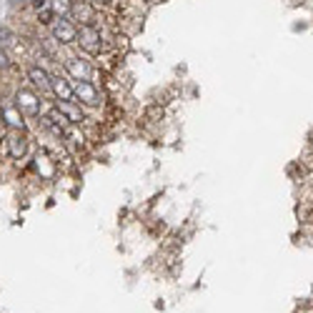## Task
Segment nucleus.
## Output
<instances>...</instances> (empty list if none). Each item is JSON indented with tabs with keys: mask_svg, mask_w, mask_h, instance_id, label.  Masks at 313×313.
<instances>
[{
	"mask_svg": "<svg viewBox=\"0 0 313 313\" xmlns=\"http://www.w3.org/2000/svg\"><path fill=\"white\" fill-rule=\"evenodd\" d=\"M0 123H3V108H0Z\"/></svg>",
	"mask_w": 313,
	"mask_h": 313,
	"instance_id": "obj_14",
	"label": "nucleus"
},
{
	"mask_svg": "<svg viewBox=\"0 0 313 313\" xmlns=\"http://www.w3.org/2000/svg\"><path fill=\"white\" fill-rule=\"evenodd\" d=\"M50 33L58 43H75L78 40V25L70 23L68 18H58L50 23Z\"/></svg>",
	"mask_w": 313,
	"mask_h": 313,
	"instance_id": "obj_2",
	"label": "nucleus"
},
{
	"mask_svg": "<svg viewBox=\"0 0 313 313\" xmlns=\"http://www.w3.org/2000/svg\"><path fill=\"white\" fill-rule=\"evenodd\" d=\"M48 3H50V10H53L55 15H60V18L70 15V8H73L70 0H48Z\"/></svg>",
	"mask_w": 313,
	"mask_h": 313,
	"instance_id": "obj_10",
	"label": "nucleus"
},
{
	"mask_svg": "<svg viewBox=\"0 0 313 313\" xmlns=\"http://www.w3.org/2000/svg\"><path fill=\"white\" fill-rule=\"evenodd\" d=\"M8 153H10V158H23V155H25V138L18 135V133H10V138H8Z\"/></svg>",
	"mask_w": 313,
	"mask_h": 313,
	"instance_id": "obj_7",
	"label": "nucleus"
},
{
	"mask_svg": "<svg viewBox=\"0 0 313 313\" xmlns=\"http://www.w3.org/2000/svg\"><path fill=\"white\" fill-rule=\"evenodd\" d=\"M10 63H8V58H5V53L3 50H0V68H8Z\"/></svg>",
	"mask_w": 313,
	"mask_h": 313,
	"instance_id": "obj_12",
	"label": "nucleus"
},
{
	"mask_svg": "<svg viewBox=\"0 0 313 313\" xmlns=\"http://www.w3.org/2000/svg\"><path fill=\"white\" fill-rule=\"evenodd\" d=\"M28 78H30L33 85H38L43 93L50 90V78H48V73H45L43 68H30V70H28Z\"/></svg>",
	"mask_w": 313,
	"mask_h": 313,
	"instance_id": "obj_9",
	"label": "nucleus"
},
{
	"mask_svg": "<svg viewBox=\"0 0 313 313\" xmlns=\"http://www.w3.org/2000/svg\"><path fill=\"white\" fill-rule=\"evenodd\" d=\"M38 20H40L43 25H50V23L55 20V13L50 10V5H43V8H38Z\"/></svg>",
	"mask_w": 313,
	"mask_h": 313,
	"instance_id": "obj_11",
	"label": "nucleus"
},
{
	"mask_svg": "<svg viewBox=\"0 0 313 313\" xmlns=\"http://www.w3.org/2000/svg\"><path fill=\"white\" fill-rule=\"evenodd\" d=\"M70 15H73L75 20H80V25H95V8H93L90 3H85V0L73 3Z\"/></svg>",
	"mask_w": 313,
	"mask_h": 313,
	"instance_id": "obj_4",
	"label": "nucleus"
},
{
	"mask_svg": "<svg viewBox=\"0 0 313 313\" xmlns=\"http://www.w3.org/2000/svg\"><path fill=\"white\" fill-rule=\"evenodd\" d=\"M95 3H110V0H95Z\"/></svg>",
	"mask_w": 313,
	"mask_h": 313,
	"instance_id": "obj_15",
	"label": "nucleus"
},
{
	"mask_svg": "<svg viewBox=\"0 0 313 313\" xmlns=\"http://www.w3.org/2000/svg\"><path fill=\"white\" fill-rule=\"evenodd\" d=\"M38 108H40V105H38V100H35L33 93H28V90H20V93H18V110H25V113L35 115Z\"/></svg>",
	"mask_w": 313,
	"mask_h": 313,
	"instance_id": "obj_6",
	"label": "nucleus"
},
{
	"mask_svg": "<svg viewBox=\"0 0 313 313\" xmlns=\"http://www.w3.org/2000/svg\"><path fill=\"white\" fill-rule=\"evenodd\" d=\"M70 88H73V98H80L88 105H98L100 103V93L95 90L93 83H88V80H73Z\"/></svg>",
	"mask_w": 313,
	"mask_h": 313,
	"instance_id": "obj_3",
	"label": "nucleus"
},
{
	"mask_svg": "<svg viewBox=\"0 0 313 313\" xmlns=\"http://www.w3.org/2000/svg\"><path fill=\"white\" fill-rule=\"evenodd\" d=\"M78 43H80V48H83L85 53L98 55V53H100V48H103L100 30H98L95 25H80V30H78Z\"/></svg>",
	"mask_w": 313,
	"mask_h": 313,
	"instance_id": "obj_1",
	"label": "nucleus"
},
{
	"mask_svg": "<svg viewBox=\"0 0 313 313\" xmlns=\"http://www.w3.org/2000/svg\"><path fill=\"white\" fill-rule=\"evenodd\" d=\"M33 5H35V8H43V5H48V0H33Z\"/></svg>",
	"mask_w": 313,
	"mask_h": 313,
	"instance_id": "obj_13",
	"label": "nucleus"
},
{
	"mask_svg": "<svg viewBox=\"0 0 313 313\" xmlns=\"http://www.w3.org/2000/svg\"><path fill=\"white\" fill-rule=\"evenodd\" d=\"M50 90L60 98V100H73V88L68 80H60V78H53L50 80Z\"/></svg>",
	"mask_w": 313,
	"mask_h": 313,
	"instance_id": "obj_8",
	"label": "nucleus"
},
{
	"mask_svg": "<svg viewBox=\"0 0 313 313\" xmlns=\"http://www.w3.org/2000/svg\"><path fill=\"white\" fill-rule=\"evenodd\" d=\"M65 68H68V73L73 75V80H88V75H90V65H88L85 60H80V58L68 60Z\"/></svg>",
	"mask_w": 313,
	"mask_h": 313,
	"instance_id": "obj_5",
	"label": "nucleus"
}]
</instances>
